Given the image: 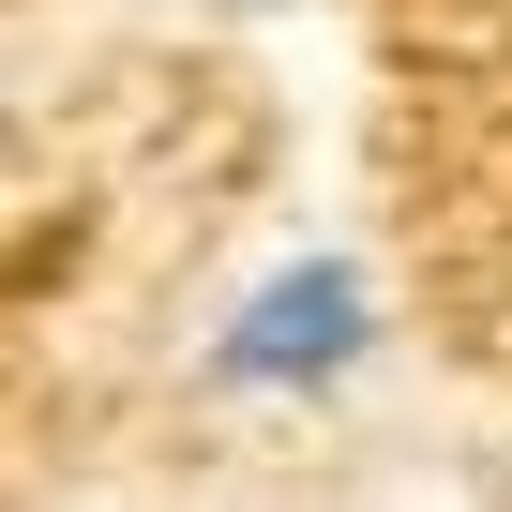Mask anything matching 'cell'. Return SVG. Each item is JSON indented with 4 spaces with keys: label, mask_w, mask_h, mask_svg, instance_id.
Returning <instances> with one entry per match:
<instances>
[{
    "label": "cell",
    "mask_w": 512,
    "mask_h": 512,
    "mask_svg": "<svg viewBox=\"0 0 512 512\" xmlns=\"http://www.w3.org/2000/svg\"><path fill=\"white\" fill-rule=\"evenodd\" d=\"M377 347H392L377 272H362L347 241H302V256H272V272H256V287L211 317L196 377H211V392H241V407H332Z\"/></svg>",
    "instance_id": "cell-1"
}]
</instances>
